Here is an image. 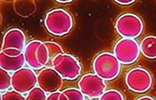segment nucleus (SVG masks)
Wrapping results in <instances>:
<instances>
[{
    "instance_id": "obj_22",
    "label": "nucleus",
    "mask_w": 156,
    "mask_h": 100,
    "mask_svg": "<svg viewBox=\"0 0 156 100\" xmlns=\"http://www.w3.org/2000/svg\"><path fill=\"white\" fill-rule=\"evenodd\" d=\"M113 2L115 4L119 5H132V4L136 3L135 0H133V1H118V0H114Z\"/></svg>"
},
{
    "instance_id": "obj_1",
    "label": "nucleus",
    "mask_w": 156,
    "mask_h": 100,
    "mask_svg": "<svg viewBox=\"0 0 156 100\" xmlns=\"http://www.w3.org/2000/svg\"><path fill=\"white\" fill-rule=\"evenodd\" d=\"M44 23L50 34L62 37L72 31L74 22L71 12L62 8H55L47 12Z\"/></svg>"
},
{
    "instance_id": "obj_15",
    "label": "nucleus",
    "mask_w": 156,
    "mask_h": 100,
    "mask_svg": "<svg viewBox=\"0 0 156 100\" xmlns=\"http://www.w3.org/2000/svg\"><path fill=\"white\" fill-rule=\"evenodd\" d=\"M0 92L4 93L12 88V75L10 72L0 68Z\"/></svg>"
},
{
    "instance_id": "obj_9",
    "label": "nucleus",
    "mask_w": 156,
    "mask_h": 100,
    "mask_svg": "<svg viewBox=\"0 0 156 100\" xmlns=\"http://www.w3.org/2000/svg\"><path fill=\"white\" fill-rule=\"evenodd\" d=\"M37 86V74L35 70L23 67L12 74V88L22 94H28Z\"/></svg>"
},
{
    "instance_id": "obj_11",
    "label": "nucleus",
    "mask_w": 156,
    "mask_h": 100,
    "mask_svg": "<svg viewBox=\"0 0 156 100\" xmlns=\"http://www.w3.org/2000/svg\"><path fill=\"white\" fill-rule=\"evenodd\" d=\"M26 59L24 51L8 48L1 50L0 52V68L6 70L7 72L14 73L24 67Z\"/></svg>"
},
{
    "instance_id": "obj_7",
    "label": "nucleus",
    "mask_w": 156,
    "mask_h": 100,
    "mask_svg": "<svg viewBox=\"0 0 156 100\" xmlns=\"http://www.w3.org/2000/svg\"><path fill=\"white\" fill-rule=\"evenodd\" d=\"M140 46L136 39L120 38L114 46L113 54L121 64L129 65L137 61L140 55Z\"/></svg>"
},
{
    "instance_id": "obj_24",
    "label": "nucleus",
    "mask_w": 156,
    "mask_h": 100,
    "mask_svg": "<svg viewBox=\"0 0 156 100\" xmlns=\"http://www.w3.org/2000/svg\"><path fill=\"white\" fill-rule=\"evenodd\" d=\"M55 2H56V3H58V4L65 5V4H72V0H69V1H59V0H56Z\"/></svg>"
},
{
    "instance_id": "obj_8",
    "label": "nucleus",
    "mask_w": 156,
    "mask_h": 100,
    "mask_svg": "<svg viewBox=\"0 0 156 100\" xmlns=\"http://www.w3.org/2000/svg\"><path fill=\"white\" fill-rule=\"evenodd\" d=\"M79 88L85 96L90 99L99 98L106 91V83L102 78L94 73H86L79 80Z\"/></svg>"
},
{
    "instance_id": "obj_5",
    "label": "nucleus",
    "mask_w": 156,
    "mask_h": 100,
    "mask_svg": "<svg viewBox=\"0 0 156 100\" xmlns=\"http://www.w3.org/2000/svg\"><path fill=\"white\" fill-rule=\"evenodd\" d=\"M52 67L67 80H74L80 77L82 67L77 57L70 54H61L52 60Z\"/></svg>"
},
{
    "instance_id": "obj_20",
    "label": "nucleus",
    "mask_w": 156,
    "mask_h": 100,
    "mask_svg": "<svg viewBox=\"0 0 156 100\" xmlns=\"http://www.w3.org/2000/svg\"><path fill=\"white\" fill-rule=\"evenodd\" d=\"M1 100H26V97H24L23 94L12 89L1 93Z\"/></svg>"
},
{
    "instance_id": "obj_6",
    "label": "nucleus",
    "mask_w": 156,
    "mask_h": 100,
    "mask_svg": "<svg viewBox=\"0 0 156 100\" xmlns=\"http://www.w3.org/2000/svg\"><path fill=\"white\" fill-rule=\"evenodd\" d=\"M128 88L135 93L148 91L154 82L151 73L143 67H135L128 72L125 78Z\"/></svg>"
},
{
    "instance_id": "obj_2",
    "label": "nucleus",
    "mask_w": 156,
    "mask_h": 100,
    "mask_svg": "<svg viewBox=\"0 0 156 100\" xmlns=\"http://www.w3.org/2000/svg\"><path fill=\"white\" fill-rule=\"evenodd\" d=\"M93 70L97 76L105 81L115 80L121 71V63L114 54L103 52L97 55L93 61Z\"/></svg>"
},
{
    "instance_id": "obj_21",
    "label": "nucleus",
    "mask_w": 156,
    "mask_h": 100,
    "mask_svg": "<svg viewBox=\"0 0 156 100\" xmlns=\"http://www.w3.org/2000/svg\"><path fill=\"white\" fill-rule=\"evenodd\" d=\"M47 100H70L68 96L63 93V91H57L51 93L48 96Z\"/></svg>"
},
{
    "instance_id": "obj_19",
    "label": "nucleus",
    "mask_w": 156,
    "mask_h": 100,
    "mask_svg": "<svg viewBox=\"0 0 156 100\" xmlns=\"http://www.w3.org/2000/svg\"><path fill=\"white\" fill-rule=\"evenodd\" d=\"M63 93L68 96L70 100H86V96L77 88H68L63 90Z\"/></svg>"
},
{
    "instance_id": "obj_13",
    "label": "nucleus",
    "mask_w": 156,
    "mask_h": 100,
    "mask_svg": "<svg viewBox=\"0 0 156 100\" xmlns=\"http://www.w3.org/2000/svg\"><path fill=\"white\" fill-rule=\"evenodd\" d=\"M12 7L14 12L23 18L31 16L37 10L36 3L32 0H16L13 2Z\"/></svg>"
},
{
    "instance_id": "obj_23",
    "label": "nucleus",
    "mask_w": 156,
    "mask_h": 100,
    "mask_svg": "<svg viewBox=\"0 0 156 100\" xmlns=\"http://www.w3.org/2000/svg\"><path fill=\"white\" fill-rule=\"evenodd\" d=\"M136 100H155V98L151 96H143V97L138 98Z\"/></svg>"
},
{
    "instance_id": "obj_16",
    "label": "nucleus",
    "mask_w": 156,
    "mask_h": 100,
    "mask_svg": "<svg viewBox=\"0 0 156 100\" xmlns=\"http://www.w3.org/2000/svg\"><path fill=\"white\" fill-rule=\"evenodd\" d=\"M45 44H46L48 51H49V55H50V59L51 60H53L57 55L64 53L63 48L56 42H54V41H45Z\"/></svg>"
},
{
    "instance_id": "obj_18",
    "label": "nucleus",
    "mask_w": 156,
    "mask_h": 100,
    "mask_svg": "<svg viewBox=\"0 0 156 100\" xmlns=\"http://www.w3.org/2000/svg\"><path fill=\"white\" fill-rule=\"evenodd\" d=\"M99 100H125V98L121 91L113 88L106 90L99 98Z\"/></svg>"
},
{
    "instance_id": "obj_17",
    "label": "nucleus",
    "mask_w": 156,
    "mask_h": 100,
    "mask_svg": "<svg viewBox=\"0 0 156 100\" xmlns=\"http://www.w3.org/2000/svg\"><path fill=\"white\" fill-rule=\"evenodd\" d=\"M48 96V94L41 88L37 86L27 94L26 100H47Z\"/></svg>"
},
{
    "instance_id": "obj_14",
    "label": "nucleus",
    "mask_w": 156,
    "mask_h": 100,
    "mask_svg": "<svg viewBox=\"0 0 156 100\" xmlns=\"http://www.w3.org/2000/svg\"><path fill=\"white\" fill-rule=\"evenodd\" d=\"M140 51L147 59H156V36L149 35L144 37L140 44Z\"/></svg>"
},
{
    "instance_id": "obj_3",
    "label": "nucleus",
    "mask_w": 156,
    "mask_h": 100,
    "mask_svg": "<svg viewBox=\"0 0 156 100\" xmlns=\"http://www.w3.org/2000/svg\"><path fill=\"white\" fill-rule=\"evenodd\" d=\"M24 55L28 67L35 71L46 68L50 60L49 51L45 42L37 39L28 42L24 50Z\"/></svg>"
},
{
    "instance_id": "obj_10",
    "label": "nucleus",
    "mask_w": 156,
    "mask_h": 100,
    "mask_svg": "<svg viewBox=\"0 0 156 100\" xmlns=\"http://www.w3.org/2000/svg\"><path fill=\"white\" fill-rule=\"evenodd\" d=\"M63 80L53 67H46L37 74V86L49 95L60 91L63 86Z\"/></svg>"
},
{
    "instance_id": "obj_12",
    "label": "nucleus",
    "mask_w": 156,
    "mask_h": 100,
    "mask_svg": "<svg viewBox=\"0 0 156 100\" xmlns=\"http://www.w3.org/2000/svg\"><path fill=\"white\" fill-rule=\"evenodd\" d=\"M27 44V38L23 30L19 28H11L4 35L1 50L14 48L24 51Z\"/></svg>"
},
{
    "instance_id": "obj_4",
    "label": "nucleus",
    "mask_w": 156,
    "mask_h": 100,
    "mask_svg": "<svg viewBox=\"0 0 156 100\" xmlns=\"http://www.w3.org/2000/svg\"><path fill=\"white\" fill-rule=\"evenodd\" d=\"M117 33L123 38H138L144 30V22L141 17L132 12L120 14L115 23Z\"/></svg>"
}]
</instances>
